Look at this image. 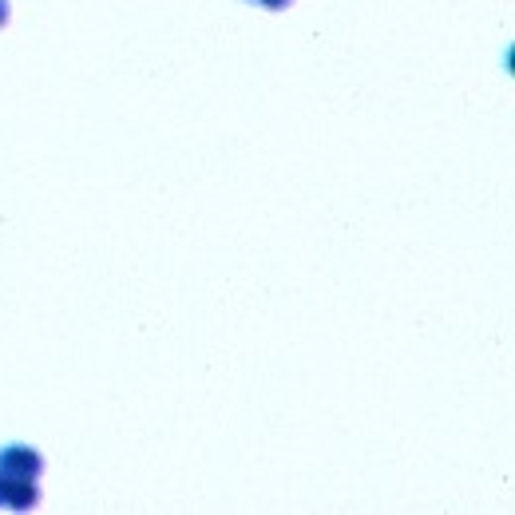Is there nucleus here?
I'll return each instance as SVG.
<instances>
[{"label":"nucleus","mask_w":515,"mask_h":515,"mask_svg":"<svg viewBox=\"0 0 515 515\" xmlns=\"http://www.w3.org/2000/svg\"><path fill=\"white\" fill-rule=\"evenodd\" d=\"M0 472L20 476V480H40L44 476V456L28 444H8V448H0Z\"/></svg>","instance_id":"1"},{"label":"nucleus","mask_w":515,"mask_h":515,"mask_svg":"<svg viewBox=\"0 0 515 515\" xmlns=\"http://www.w3.org/2000/svg\"><path fill=\"white\" fill-rule=\"evenodd\" d=\"M36 504H40V484L36 480H20V476L0 472V508H8V512H32Z\"/></svg>","instance_id":"2"},{"label":"nucleus","mask_w":515,"mask_h":515,"mask_svg":"<svg viewBox=\"0 0 515 515\" xmlns=\"http://www.w3.org/2000/svg\"><path fill=\"white\" fill-rule=\"evenodd\" d=\"M254 4H262V8H290L294 0H254Z\"/></svg>","instance_id":"3"},{"label":"nucleus","mask_w":515,"mask_h":515,"mask_svg":"<svg viewBox=\"0 0 515 515\" xmlns=\"http://www.w3.org/2000/svg\"><path fill=\"white\" fill-rule=\"evenodd\" d=\"M4 20H8V0H0V28H4Z\"/></svg>","instance_id":"4"}]
</instances>
